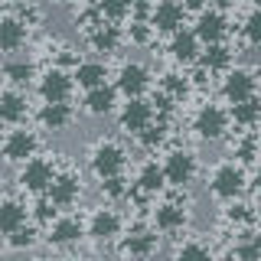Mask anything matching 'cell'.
I'll return each mask as SVG.
<instances>
[{
    "instance_id": "1",
    "label": "cell",
    "mask_w": 261,
    "mask_h": 261,
    "mask_svg": "<svg viewBox=\"0 0 261 261\" xmlns=\"http://www.w3.org/2000/svg\"><path fill=\"white\" fill-rule=\"evenodd\" d=\"M248 173L239 160H222L212 167L209 173V196H216L219 202H232V199H242V193L248 190Z\"/></svg>"
},
{
    "instance_id": "2",
    "label": "cell",
    "mask_w": 261,
    "mask_h": 261,
    "mask_svg": "<svg viewBox=\"0 0 261 261\" xmlns=\"http://www.w3.org/2000/svg\"><path fill=\"white\" fill-rule=\"evenodd\" d=\"M186 190H173L170 196H163L150 206V225L157 228L160 235H176L183 232L186 222H190V206H186Z\"/></svg>"
},
{
    "instance_id": "3",
    "label": "cell",
    "mask_w": 261,
    "mask_h": 261,
    "mask_svg": "<svg viewBox=\"0 0 261 261\" xmlns=\"http://www.w3.org/2000/svg\"><path fill=\"white\" fill-rule=\"evenodd\" d=\"M190 127H193V134L199 137V141L219 144V141H225L228 130H232V111L222 108V105H216V101H206V105L196 108Z\"/></svg>"
},
{
    "instance_id": "4",
    "label": "cell",
    "mask_w": 261,
    "mask_h": 261,
    "mask_svg": "<svg viewBox=\"0 0 261 261\" xmlns=\"http://www.w3.org/2000/svg\"><path fill=\"white\" fill-rule=\"evenodd\" d=\"M88 170L95 173V179L101 183V179L108 176H121L127 170V147L118 144V141H98L92 150H88Z\"/></svg>"
},
{
    "instance_id": "5",
    "label": "cell",
    "mask_w": 261,
    "mask_h": 261,
    "mask_svg": "<svg viewBox=\"0 0 261 261\" xmlns=\"http://www.w3.org/2000/svg\"><path fill=\"white\" fill-rule=\"evenodd\" d=\"M56 173H59V163L53 157H39L36 153V157H30L27 163H20V170H16V186L30 196H43Z\"/></svg>"
},
{
    "instance_id": "6",
    "label": "cell",
    "mask_w": 261,
    "mask_h": 261,
    "mask_svg": "<svg viewBox=\"0 0 261 261\" xmlns=\"http://www.w3.org/2000/svg\"><path fill=\"white\" fill-rule=\"evenodd\" d=\"M160 248V232L153 225H130L118 242V251L124 261H150Z\"/></svg>"
},
{
    "instance_id": "7",
    "label": "cell",
    "mask_w": 261,
    "mask_h": 261,
    "mask_svg": "<svg viewBox=\"0 0 261 261\" xmlns=\"http://www.w3.org/2000/svg\"><path fill=\"white\" fill-rule=\"evenodd\" d=\"M163 173H167V186L170 190H190L199 176V160H196L193 150L186 147H173L163 157Z\"/></svg>"
},
{
    "instance_id": "8",
    "label": "cell",
    "mask_w": 261,
    "mask_h": 261,
    "mask_svg": "<svg viewBox=\"0 0 261 261\" xmlns=\"http://www.w3.org/2000/svg\"><path fill=\"white\" fill-rule=\"evenodd\" d=\"M75 75L65 65H49L36 75V92L43 101H72V92H75Z\"/></svg>"
},
{
    "instance_id": "9",
    "label": "cell",
    "mask_w": 261,
    "mask_h": 261,
    "mask_svg": "<svg viewBox=\"0 0 261 261\" xmlns=\"http://www.w3.org/2000/svg\"><path fill=\"white\" fill-rule=\"evenodd\" d=\"M157 118H160V114H157V108H153L150 98H124V105L118 108V127L124 130L127 137L144 134Z\"/></svg>"
},
{
    "instance_id": "10",
    "label": "cell",
    "mask_w": 261,
    "mask_h": 261,
    "mask_svg": "<svg viewBox=\"0 0 261 261\" xmlns=\"http://www.w3.org/2000/svg\"><path fill=\"white\" fill-rule=\"evenodd\" d=\"M85 235L98 245L121 239V235H124V216L111 206H98V209L88 212V219H85Z\"/></svg>"
},
{
    "instance_id": "11",
    "label": "cell",
    "mask_w": 261,
    "mask_h": 261,
    "mask_svg": "<svg viewBox=\"0 0 261 261\" xmlns=\"http://www.w3.org/2000/svg\"><path fill=\"white\" fill-rule=\"evenodd\" d=\"M0 153H4L7 163H27L30 157H36L39 153V134L27 124H16L13 130H7L4 137V147H0Z\"/></svg>"
},
{
    "instance_id": "12",
    "label": "cell",
    "mask_w": 261,
    "mask_h": 261,
    "mask_svg": "<svg viewBox=\"0 0 261 261\" xmlns=\"http://www.w3.org/2000/svg\"><path fill=\"white\" fill-rule=\"evenodd\" d=\"M167 173H163V163L157 160H144L137 167V176H134V186H130V196L134 199H157L160 193H167ZM127 196V199H130Z\"/></svg>"
},
{
    "instance_id": "13",
    "label": "cell",
    "mask_w": 261,
    "mask_h": 261,
    "mask_svg": "<svg viewBox=\"0 0 261 261\" xmlns=\"http://www.w3.org/2000/svg\"><path fill=\"white\" fill-rule=\"evenodd\" d=\"M153 85V75L144 62H121L118 75H114V88L124 98H144Z\"/></svg>"
},
{
    "instance_id": "14",
    "label": "cell",
    "mask_w": 261,
    "mask_h": 261,
    "mask_svg": "<svg viewBox=\"0 0 261 261\" xmlns=\"http://www.w3.org/2000/svg\"><path fill=\"white\" fill-rule=\"evenodd\" d=\"M219 92H222L225 105H239L245 98L258 95V79H255V69H228L222 75V85H219Z\"/></svg>"
},
{
    "instance_id": "15",
    "label": "cell",
    "mask_w": 261,
    "mask_h": 261,
    "mask_svg": "<svg viewBox=\"0 0 261 261\" xmlns=\"http://www.w3.org/2000/svg\"><path fill=\"white\" fill-rule=\"evenodd\" d=\"M43 232L53 248H72V245H79L85 239V222L79 216H56Z\"/></svg>"
},
{
    "instance_id": "16",
    "label": "cell",
    "mask_w": 261,
    "mask_h": 261,
    "mask_svg": "<svg viewBox=\"0 0 261 261\" xmlns=\"http://www.w3.org/2000/svg\"><path fill=\"white\" fill-rule=\"evenodd\" d=\"M46 196H49V199H53L59 209H69V206H75V202L82 199V176H79L72 167H62L59 173L53 176V183H49Z\"/></svg>"
},
{
    "instance_id": "17",
    "label": "cell",
    "mask_w": 261,
    "mask_h": 261,
    "mask_svg": "<svg viewBox=\"0 0 261 261\" xmlns=\"http://www.w3.org/2000/svg\"><path fill=\"white\" fill-rule=\"evenodd\" d=\"M193 33L202 39V46L228 39V16H225V10H219V7H206V10H199V13H196V23H193Z\"/></svg>"
},
{
    "instance_id": "18",
    "label": "cell",
    "mask_w": 261,
    "mask_h": 261,
    "mask_svg": "<svg viewBox=\"0 0 261 261\" xmlns=\"http://www.w3.org/2000/svg\"><path fill=\"white\" fill-rule=\"evenodd\" d=\"M150 27L170 36V33L183 30L186 27V7L179 0H153V10H150Z\"/></svg>"
},
{
    "instance_id": "19",
    "label": "cell",
    "mask_w": 261,
    "mask_h": 261,
    "mask_svg": "<svg viewBox=\"0 0 261 261\" xmlns=\"http://www.w3.org/2000/svg\"><path fill=\"white\" fill-rule=\"evenodd\" d=\"M167 53H170V59H173L176 65H196V62H199V53H202V39L196 36L193 30L183 27V30L170 33Z\"/></svg>"
},
{
    "instance_id": "20",
    "label": "cell",
    "mask_w": 261,
    "mask_h": 261,
    "mask_svg": "<svg viewBox=\"0 0 261 261\" xmlns=\"http://www.w3.org/2000/svg\"><path fill=\"white\" fill-rule=\"evenodd\" d=\"M85 43L92 53H105V56H111V53H118L121 43H124V33H121L118 23H111V20H98L92 30L85 33Z\"/></svg>"
},
{
    "instance_id": "21",
    "label": "cell",
    "mask_w": 261,
    "mask_h": 261,
    "mask_svg": "<svg viewBox=\"0 0 261 261\" xmlns=\"http://www.w3.org/2000/svg\"><path fill=\"white\" fill-rule=\"evenodd\" d=\"M36 121L43 130H53V134H59V130L72 127V121H75V108H72V101H43L36 111Z\"/></svg>"
},
{
    "instance_id": "22",
    "label": "cell",
    "mask_w": 261,
    "mask_h": 261,
    "mask_svg": "<svg viewBox=\"0 0 261 261\" xmlns=\"http://www.w3.org/2000/svg\"><path fill=\"white\" fill-rule=\"evenodd\" d=\"M118 98L121 92L114 88V82L108 85H98V88H88L85 98H82V108H85V114H92V118H105V114H114L118 111Z\"/></svg>"
},
{
    "instance_id": "23",
    "label": "cell",
    "mask_w": 261,
    "mask_h": 261,
    "mask_svg": "<svg viewBox=\"0 0 261 261\" xmlns=\"http://www.w3.org/2000/svg\"><path fill=\"white\" fill-rule=\"evenodd\" d=\"M30 39V23L23 16H0V53H20Z\"/></svg>"
},
{
    "instance_id": "24",
    "label": "cell",
    "mask_w": 261,
    "mask_h": 261,
    "mask_svg": "<svg viewBox=\"0 0 261 261\" xmlns=\"http://www.w3.org/2000/svg\"><path fill=\"white\" fill-rule=\"evenodd\" d=\"M30 118V101L20 88H4L0 92V121L4 124H23Z\"/></svg>"
},
{
    "instance_id": "25",
    "label": "cell",
    "mask_w": 261,
    "mask_h": 261,
    "mask_svg": "<svg viewBox=\"0 0 261 261\" xmlns=\"http://www.w3.org/2000/svg\"><path fill=\"white\" fill-rule=\"evenodd\" d=\"M232 59H235V53L225 39L222 43H209V46H202V53H199V69H206L209 75H225V72L232 69Z\"/></svg>"
},
{
    "instance_id": "26",
    "label": "cell",
    "mask_w": 261,
    "mask_h": 261,
    "mask_svg": "<svg viewBox=\"0 0 261 261\" xmlns=\"http://www.w3.org/2000/svg\"><path fill=\"white\" fill-rule=\"evenodd\" d=\"M27 222H30L27 202L16 199V196H4V199H0V235H10Z\"/></svg>"
},
{
    "instance_id": "27",
    "label": "cell",
    "mask_w": 261,
    "mask_h": 261,
    "mask_svg": "<svg viewBox=\"0 0 261 261\" xmlns=\"http://www.w3.org/2000/svg\"><path fill=\"white\" fill-rule=\"evenodd\" d=\"M72 75H75V85L82 92H88V88H98L108 82V65L101 59H82V62H75Z\"/></svg>"
},
{
    "instance_id": "28",
    "label": "cell",
    "mask_w": 261,
    "mask_h": 261,
    "mask_svg": "<svg viewBox=\"0 0 261 261\" xmlns=\"http://www.w3.org/2000/svg\"><path fill=\"white\" fill-rule=\"evenodd\" d=\"M228 111H232V124L239 127V130H251V127H258V124H261V95L245 98V101L232 105Z\"/></svg>"
},
{
    "instance_id": "29",
    "label": "cell",
    "mask_w": 261,
    "mask_h": 261,
    "mask_svg": "<svg viewBox=\"0 0 261 261\" xmlns=\"http://www.w3.org/2000/svg\"><path fill=\"white\" fill-rule=\"evenodd\" d=\"M232 157L242 163V167H255L258 157H261V141L255 137V130H242L235 134L232 141Z\"/></svg>"
},
{
    "instance_id": "30",
    "label": "cell",
    "mask_w": 261,
    "mask_h": 261,
    "mask_svg": "<svg viewBox=\"0 0 261 261\" xmlns=\"http://www.w3.org/2000/svg\"><path fill=\"white\" fill-rule=\"evenodd\" d=\"M232 251L242 261H261V232H258L255 225H251V228H242L239 239H235V245H232Z\"/></svg>"
},
{
    "instance_id": "31",
    "label": "cell",
    "mask_w": 261,
    "mask_h": 261,
    "mask_svg": "<svg viewBox=\"0 0 261 261\" xmlns=\"http://www.w3.org/2000/svg\"><path fill=\"white\" fill-rule=\"evenodd\" d=\"M222 219H225L228 225H235V232H242V228H251V225L258 222V212H255V206H248V202L232 199V202L225 206Z\"/></svg>"
},
{
    "instance_id": "32",
    "label": "cell",
    "mask_w": 261,
    "mask_h": 261,
    "mask_svg": "<svg viewBox=\"0 0 261 261\" xmlns=\"http://www.w3.org/2000/svg\"><path fill=\"white\" fill-rule=\"evenodd\" d=\"M157 88L167 98H173L176 105H183V98L190 95V88H193V82L183 75V72H163L160 75V82H157Z\"/></svg>"
},
{
    "instance_id": "33",
    "label": "cell",
    "mask_w": 261,
    "mask_h": 261,
    "mask_svg": "<svg viewBox=\"0 0 261 261\" xmlns=\"http://www.w3.org/2000/svg\"><path fill=\"white\" fill-rule=\"evenodd\" d=\"M170 261H216V258H212V248L202 239H186L173 248Z\"/></svg>"
},
{
    "instance_id": "34",
    "label": "cell",
    "mask_w": 261,
    "mask_h": 261,
    "mask_svg": "<svg viewBox=\"0 0 261 261\" xmlns=\"http://www.w3.org/2000/svg\"><path fill=\"white\" fill-rule=\"evenodd\" d=\"M4 79L10 82L13 88L30 85V82L36 79V65H33L30 59H7L4 62Z\"/></svg>"
},
{
    "instance_id": "35",
    "label": "cell",
    "mask_w": 261,
    "mask_h": 261,
    "mask_svg": "<svg viewBox=\"0 0 261 261\" xmlns=\"http://www.w3.org/2000/svg\"><path fill=\"white\" fill-rule=\"evenodd\" d=\"M4 242H7V248H10V251H27V248H33V245L39 242V225L36 222H27V225L16 228V232L4 235Z\"/></svg>"
},
{
    "instance_id": "36",
    "label": "cell",
    "mask_w": 261,
    "mask_h": 261,
    "mask_svg": "<svg viewBox=\"0 0 261 261\" xmlns=\"http://www.w3.org/2000/svg\"><path fill=\"white\" fill-rule=\"evenodd\" d=\"M167 137H170V121L167 118H157L150 127L144 130V134H137V144H141L144 150H157V147L167 144Z\"/></svg>"
},
{
    "instance_id": "37",
    "label": "cell",
    "mask_w": 261,
    "mask_h": 261,
    "mask_svg": "<svg viewBox=\"0 0 261 261\" xmlns=\"http://www.w3.org/2000/svg\"><path fill=\"white\" fill-rule=\"evenodd\" d=\"M95 7H98V13L111 23H121V20H127V16H134V0H95Z\"/></svg>"
},
{
    "instance_id": "38",
    "label": "cell",
    "mask_w": 261,
    "mask_h": 261,
    "mask_svg": "<svg viewBox=\"0 0 261 261\" xmlns=\"http://www.w3.org/2000/svg\"><path fill=\"white\" fill-rule=\"evenodd\" d=\"M56 216H59V206H56V202L53 199H49V196L43 193V196H39V199H36V206H33L30 209V219H33V222H36L39 228H46L49 222H53V219Z\"/></svg>"
},
{
    "instance_id": "39",
    "label": "cell",
    "mask_w": 261,
    "mask_h": 261,
    "mask_svg": "<svg viewBox=\"0 0 261 261\" xmlns=\"http://www.w3.org/2000/svg\"><path fill=\"white\" fill-rule=\"evenodd\" d=\"M242 39H245L248 46L261 49V7H251V13L245 16V23H242Z\"/></svg>"
},
{
    "instance_id": "40",
    "label": "cell",
    "mask_w": 261,
    "mask_h": 261,
    "mask_svg": "<svg viewBox=\"0 0 261 261\" xmlns=\"http://www.w3.org/2000/svg\"><path fill=\"white\" fill-rule=\"evenodd\" d=\"M130 179L121 173V176H108V179H101V193L108 196V199H127L130 196Z\"/></svg>"
},
{
    "instance_id": "41",
    "label": "cell",
    "mask_w": 261,
    "mask_h": 261,
    "mask_svg": "<svg viewBox=\"0 0 261 261\" xmlns=\"http://www.w3.org/2000/svg\"><path fill=\"white\" fill-rule=\"evenodd\" d=\"M127 36H130V43L144 46V43H150V39L157 36V30L150 27V20H134V23H130V30H127Z\"/></svg>"
},
{
    "instance_id": "42",
    "label": "cell",
    "mask_w": 261,
    "mask_h": 261,
    "mask_svg": "<svg viewBox=\"0 0 261 261\" xmlns=\"http://www.w3.org/2000/svg\"><path fill=\"white\" fill-rule=\"evenodd\" d=\"M179 4H183L186 7V13H199V10H206V7H212V4H216V0H179Z\"/></svg>"
},
{
    "instance_id": "43",
    "label": "cell",
    "mask_w": 261,
    "mask_h": 261,
    "mask_svg": "<svg viewBox=\"0 0 261 261\" xmlns=\"http://www.w3.org/2000/svg\"><path fill=\"white\" fill-rule=\"evenodd\" d=\"M251 190L261 199V163H255V170H251Z\"/></svg>"
},
{
    "instance_id": "44",
    "label": "cell",
    "mask_w": 261,
    "mask_h": 261,
    "mask_svg": "<svg viewBox=\"0 0 261 261\" xmlns=\"http://www.w3.org/2000/svg\"><path fill=\"white\" fill-rule=\"evenodd\" d=\"M219 261H242V258H239V255H235V251H225V255H222V258H219Z\"/></svg>"
},
{
    "instance_id": "45",
    "label": "cell",
    "mask_w": 261,
    "mask_h": 261,
    "mask_svg": "<svg viewBox=\"0 0 261 261\" xmlns=\"http://www.w3.org/2000/svg\"><path fill=\"white\" fill-rule=\"evenodd\" d=\"M4 137H7V130H4V121H0V147H4Z\"/></svg>"
},
{
    "instance_id": "46",
    "label": "cell",
    "mask_w": 261,
    "mask_h": 261,
    "mask_svg": "<svg viewBox=\"0 0 261 261\" xmlns=\"http://www.w3.org/2000/svg\"><path fill=\"white\" fill-rule=\"evenodd\" d=\"M255 79H258V85H261V65H255Z\"/></svg>"
},
{
    "instance_id": "47",
    "label": "cell",
    "mask_w": 261,
    "mask_h": 261,
    "mask_svg": "<svg viewBox=\"0 0 261 261\" xmlns=\"http://www.w3.org/2000/svg\"><path fill=\"white\" fill-rule=\"evenodd\" d=\"M53 4H72V0H53Z\"/></svg>"
},
{
    "instance_id": "48",
    "label": "cell",
    "mask_w": 261,
    "mask_h": 261,
    "mask_svg": "<svg viewBox=\"0 0 261 261\" xmlns=\"http://www.w3.org/2000/svg\"><path fill=\"white\" fill-rule=\"evenodd\" d=\"M251 7H261V0H251Z\"/></svg>"
},
{
    "instance_id": "49",
    "label": "cell",
    "mask_w": 261,
    "mask_h": 261,
    "mask_svg": "<svg viewBox=\"0 0 261 261\" xmlns=\"http://www.w3.org/2000/svg\"><path fill=\"white\" fill-rule=\"evenodd\" d=\"M65 261H82V258H65Z\"/></svg>"
}]
</instances>
